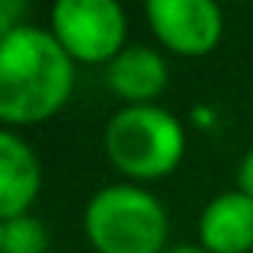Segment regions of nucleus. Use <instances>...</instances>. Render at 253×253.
Listing matches in <instances>:
<instances>
[{"label":"nucleus","instance_id":"obj_13","mask_svg":"<svg viewBox=\"0 0 253 253\" xmlns=\"http://www.w3.org/2000/svg\"><path fill=\"white\" fill-rule=\"evenodd\" d=\"M3 241H6V221L0 218V253H3Z\"/></svg>","mask_w":253,"mask_h":253},{"label":"nucleus","instance_id":"obj_7","mask_svg":"<svg viewBox=\"0 0 253 253\" xmlns=\"http://www.w3.org/2000/svg\"><path fill=\"white\" fill-rule=\"evenodd\" d=\"M42 170H39L36 151L19 135L0 128V218L10 221L29 211L36 202Z\"/></svg>","mask_w":253,"mask_h":253},{"label":"nucleus","instance_id":"obj_9","mask_svg":"<svg viewBox=\"0 0 253 253\" xmlns=\"http://www.w3.org/2000/svg\"><path fill=\"white\" fill-rule=\"evenodd\" d=\"M48 250V231L36 215H19L6 221L3 253H45Z\"/></svg>","mask_w":253,"mask_h":253},{"label":"nucleus","instance_id":"obj_3","mask_svg":"<svg viewBox=\"0 0 253 253\" xmlns=\"http://www.w3.org/2000/svg\"><path fill=\"white\" fill-rule=\"evenodd\" d=\"M86 237L99 253H164L167 211L138 186H106L86 205Z\"/></svg>","mask_w":253,"mask_h":253},{"label":"nucleus","instance_id":"obj_4","mask_svg":"<svg viewBox=\"0 0 253 253\" xmlns=\"http://www.w3.org/2000/svg\"><path fill=\"white\" fill-rule=\"evenodd\" d=\"M51 36L74 61H112L125 48V13L116 0H61L51 6Z\"/></svg>","mask_w":253,"mask_h":253},{"label":"nucleus","instance_id":"obj_6","mask_svg":"<svg viewBox=\"0 0 253 253\" xmlns=\"http://www.w3.org/2000/svg\"><path fill=\"white\" fill-rule=\"evenodd\" d=\"M199 241L209 253H253V199L247 192H221L199 218Z\"/></svg>","mask_w":253,"mask_h":253},{"label":"nucleus","instance_id":"obj_5","mask_svg":"<svg viewBox=\"0 0 253 253\" xmlns=\"http://www.w3.org/2000/svg\"><path fill=\"white\" fill-rule=\"evenodd\" d=\"M144 13L151 32L176 55H209L221 39L224 19L211 0H148Z\"/></svg>","mask_w":253,"mask_h":253},{"label":"nucleus","instance_id":"obj_8","mask_svg":"<svg viewBox=\"0 0 253 253\" xmlns=\"http://www.w3.org/2000/svg\"><path fill=\"white\" fill-rule=\"evenodd\" d=\"M106 81L131 106H148L167 86V61L148 45H125L109 61Z\"/></svg>","mask_w":253,"mask_h":253},{"label":"nucleus","instance_id":"obj_12","mask_svg":"<svg viewBox=\"0 0 253 253\" xmlns=\"http://www.w3.org/2000/svg\"><path fill=\"white\" fill-rule=\"evenodd\" d=\"M164 253H209V250H205V247H170Z\"/></svg>","mask_w":253,"mask_h":253},{"label":"nucleus","instance_id":"obj_2","mask_svg":"<svg viewBox=\"0 0 253 253\" xmlns=\"http://www.w3.org/2000/svg\"><path fill=\"white\" fill-rule=\"evenodd\" d=\"M103 144L125 176L157 179L183 161L186 135L176 116L161 106H125L109 119Z\"/></svg>","mask_w":253,"mask_h":253},{"label":"nucleus","instance_id":"obj_1","mask_svg":"<svg viewBox=\"0 0 253 253\" xmlns=\"http://www.w3.org/2000/svg\"><path fill=\"white\" fill-rule=\"evenodd\" d=\"M71 90L74 58L48 29L23 26L0 42V122H42L68 103Z\"/></svg>","mask_w":253,"mask_h":253},{"label":"nucleus","instance_id":"obj_11","mask_svg":"<svg viewBox=\"0 0 253 253\" xmlns=\"http://www.w3.org/2000/svg\"><path fill=\"white\" fill-rule=\"evenodd\" d=\"M237 183H241V192H247L253 199V148L244 154L241 161V170H237Z\"/></svg>","mask_w":253,"mask_h":253},{"label":"nucleus","instance_id":"obj_10","mask_svg":"<svg viewBox=\"0 0 253 253\" xmlns=\"http://www.w3.org/2000/svg\"><path fill=\"white\" fill-rule=\"evenodd\" d=\"M26 16H29V3L26 0H0V42L10 39L16 29H23Z\"/></svg>","mask_w":253,"mask_h":253}]
</instances>
